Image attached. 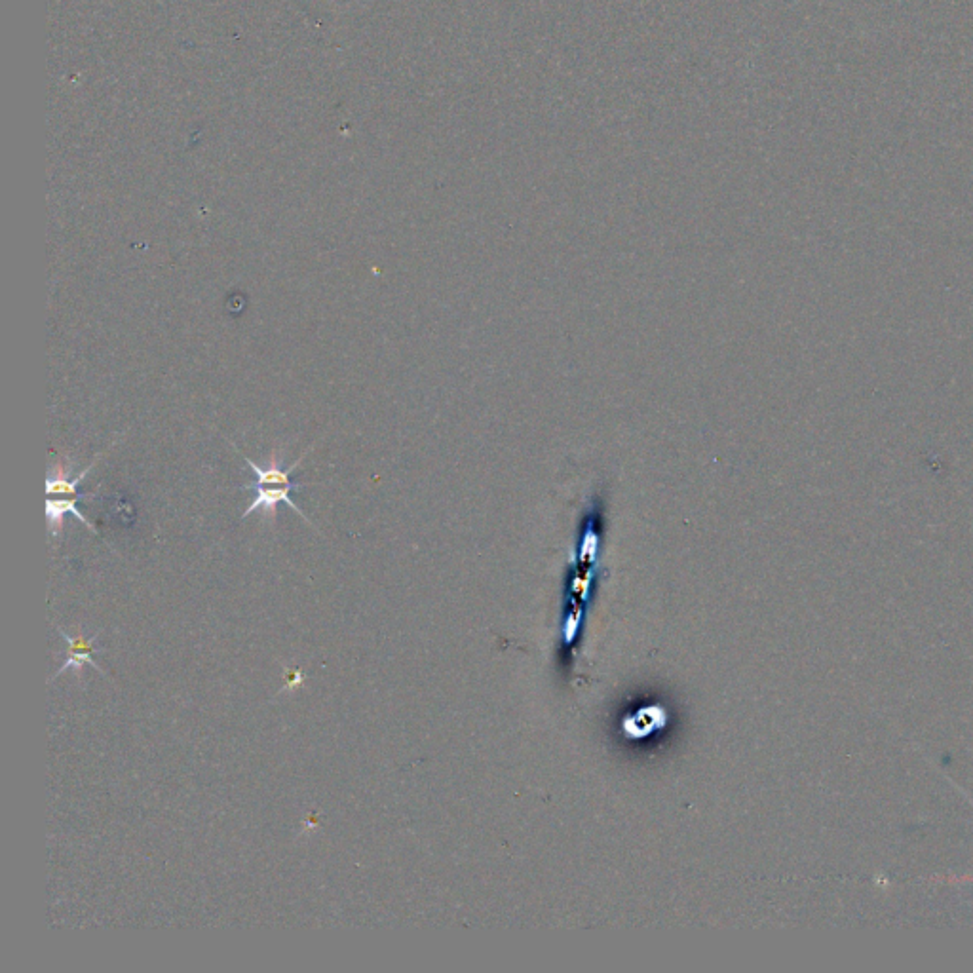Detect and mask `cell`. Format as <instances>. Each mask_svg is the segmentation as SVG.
I'll return each mask as SVG.
<instances>
[{
    "label": "cell",
    "mask_w": 973,
    "mask_h": 973,
    "mask_svg": "<svg viewBox=\"0 0 973 973\" xmlns=\"http://www.w3.org/2000/svg\"><path fill=\"white\" fill-rule=\"evenodd\" d=\"M303 458H305V455L299 457V460H295L289 468L284 466L282 455H276V453L270 455L265 466H259L251 458H246L249 468H251V472H253V476L255 477H253L251 483L242 485V489L244 491H251L255 495V498L249 504L248 510L242 514V517H249L251 514H255V512H263L267 519L274 521L276 519V512H278V506L284 502L295 514L305 517L306 521L310 523V519L305 516V512L299 510V506L291 500V493L293 491H299V489L305 487V483L291 481V472L297 470V466L301 464Z\"/></svg>",
    "instance_id": "obj_1"
},
{
    "label": "cell",
    "mask_w": 973,
    "mask_h": 973,
    "mask_svg": "<svg viewBox=\"0 0 973 973\" xmlns=\"http://www.w3.org/2000/svg\"><path fill=\"white\" fill-rule=\"evenodd\" d=\"M99 458L101 455H97L94 462L88 468H84L78 476H73V462L69 458H63L46 477V516L50 523L48 529L52 538H58L63 533L67 514L77 517L78 521L86 525V529L97 533L94 523L86 519V516L78 510V502L88 498L86 493H78V485L90 474V470L96 466Z\"/></svg>",
    "instance_id": "obj_2"
},
{
    "label": "cell",
    "mask_w": 973,
    "mask_h": 973,
    "mask_svg": "<svg viewBox=\"0 0 973 973\" xmlns=\"http://www.w3.org/2000/svg\"><path fill=\"white\" fill-rule=\"evenodd\" d=\"M58 631L59 635H61V637L65 639V643H67V649H69V660H67V662H65V664H63V666H61V668H59L54 675H52V679H50V681L58 679L61 673H65V671H69V669H73V671L77 673L78 677H80L82 668H84L86 664H88V666H92V668L96 669V671H99L101 675H105V671H103L101 666L96 664V662H94V658H92L94 654H99V652H103V650H105L94 647V643L97 641V633L94 635V637H92V639H86V637H71V635H67V631L61 630L59 626Z\"/></svg>",
    "instance_id": "obj_3"
}]
</instances>
